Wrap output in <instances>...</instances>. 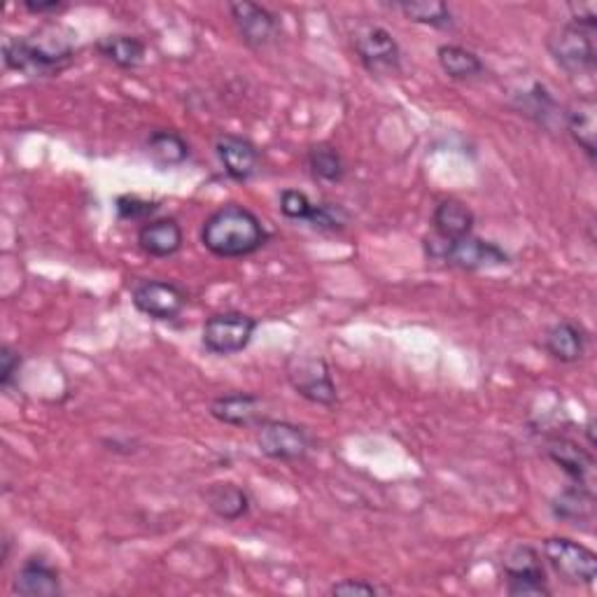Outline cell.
<instances>
[{
	"label": "cell",
	"instance_id": "12",
	"mask_svg": "<svg viewBox=\"0 0 597 597\" xmlns=\"http://www.w3.org/2000/svg\"><path fill=\"white\" fill-rule=\"evenodd\" d=\"M233 26H237L241 41L252 49H264L271 43L278 41L280 22L278 16L264 5L250 3V0H239V3L227 5Z\"/></svg>",
	"mask_w": 597,
	"mask_h": 597
},
{
	"label": "cell",
	"instance_id": "18",
	"mask_svg": "<svg viewBox=\"0 0 597 597\" xmlns=\"http://www.w3.org/2000/svg\"><path fill=\"white\" fill-rule=\"evenodd\" d=\"M597 105L593 96H578L576 101H572L565 107V126L572 136V140L578 145V150H582L590 161H595L597 154Z\"/></svg>",
	"mask_w": 597,
	"mask_h": 597
},
{
	"label": "cell",
	"instance_id": "30",
	"mask_svg": "<svg viewBox=\"0 0 597 597\" xmlns=\"http://www.w3.org/2000/svg\"><path fill=\"white\" fill-rule=\"evenodd\" d=\"M315 204L299 190H285L280 194V213L292 222H309Z\"/></svg>",
	"mask_w": 597,
	"mask_h": 597
},
{
	"label": "cell",
	"instance_id": "14",
	"mask_svg": "<svg viewBox=\"0 0 597 597\" xmlns=\"http://www.w3.org/2000/svg\"><path fill=\"white\" fill-rule=\"evenodd\" d=\"M210 415L229 427H260L264 418L262 397L252 392H231L213 400Z\"/></svg>",
	"mask_w": 597,
	"mask_h": 597
},
{
	"label": "cell",
	"instance_id": "1",
	"mask_svg": "<svg viewBox=\"0 0 597 597\" xmlns=\"http://www.w3.org/2000/svg\"><path fill=\"white\" fill-rule=\"evenodd\" d=\"M3 61L26 78H54L76 61V33L61 24H47L24 38H5Z\"/></svg>",
	"mask_w": 597,
	"mask_h": 597
},
{
	"label": "cell",
	"instance_id": "19",
	"mask_svg": "<svg viewBox=\"0 0 597 597\" xmlns=\"http://www.w3.org/2000/svg\"><path fill=\"white\" fill-rule=\"evenodd\" d=\"M551 512L558 520L567 523V526L590 528L595 518V495L590 485L572 483L565 491H560V495L551 504Z\"/></svg>",
	"mask_w": 597,
	"mask_h": 597
},
{
	"label": "cell",
	"instance_id": "20",
	"mask_svg": "<svg viewBox=\"0 0 597 597\" xmlns=\"http://www.w3.org/2000/svg\"><path fill=\"white\" fill-rule=\"evenodd\" d=\"M586 332L582 330V324H576L572 320L555 322L553 328L547 330L544 334V351L560 361V365H574V361L582 359L586 355Z\"/></svg>",
	"mask_w": 597,
	"mask_h": 597
},
{
	"label": "cell",
	"instance_id": "8",
	"mask_svg": "<svg viewBox=\"0 0 597 597\" xmlns=\"http://www.w3.org/2000/svg\"><path fill=\"white\" fill-rule=\"evenodd\" d=\"M506 593L514 597H541L551 595L549 578L541 555L530 544H516L504 555Z\"/></svg>",
	"mask_w": 597,
	"mask_h": 597
},
{
	"label": "cell",
	"instance_id": "5",
	"mask_svg": "<svg viewBox=\"0 0 597 597\" xmlns=\"http://www.w3.org/2000/svg\"><path fill=\"white\" fill-rule=\"evenodd\" d=\"M549 567L570 586H593L597 578V555L582 541L549 537L541 544Z\"/></svg>",
	"mask_w": 597,
	"mask_h": 597
},
{
	"label": "cell",
	"instance_id": "32",
	"mask_svg": "<svg viewBox=\"0 0 597 597\" xmlns=\"http://www.w3.org/2000/svg\"><path fill=\"white\" fill-rule=\"evenodd\" d=\"M22 371V355L10 346L0 348V386L10 390Z\"/></svg>",
	"mask_w": 597,
	"mask_h": 597
},
{
	"label": "cell",
	"instance_id": "26",
	"mask_svg": "<svg viewBox=\"0 0 597 597\" xmlns=\"http://www.w3.org/2000/svg\"><path fill=\"white\" fill-rule=\"evenodd\" d=\"M306 161H309V169L320 183L338 185L343 183V177H346V164H343V157L330 142L311 145L309 154H306Z\"/></svg>",
	"mask_w": 597,
	"mask_h": 597
},
{
	"label": "cell",
	"instance_id": "28",
	"mask_svg": "<svg viewBox=\"0 0 597 597\" xmlns=\"http://www.w3.org/2000/svg\"><path fill=\"white\" fill-rule=\"evenodd\" d=\"M523 115L532 117L537 124L551 126V117L558 115L560 105L555 103V99L549 94V89L544 84L535 82L528 94H523V103H520Z\"/></svg>",
	"mask_w": 597,
	"mask_h": 597
},
{
	"label": "cell",
	"instance_id": "3",
	"mask_svg": "<svg viewBox=\"0 0 597 597\" xmlns=\"http://www.w3.org/2000/svg\"><path fill=\"white\" fill-rule=\"evenodd\" d=\"M425 255L429 260L446 262L464 271H483L512 264V255L495 241H485L479 237H464L460 241H441L437 237L425 239Z\"/></svg>",
	"mask_w": 597,
	"mask_h": 597
},
{
	"label": "cell",
	"instance_id": "7",
	"mask_svg": "<svg viewBox=\"0 0 597 597\" xmlns=\"http://www.w3.org/2000/svg\"><path fill=\"white\" fill-rule=\"evenodd\" d=\"M353 47L359 64L371 76H400L402 72V49L394 35L383 26L365 24L353 33Z\"/></svg>",
	"mask_w": 597,
	"mask_h": 597
},
{
	"label": "cell",
	"instance_id": "15",
	"mask_svg": "<svg viewBox=\"0 0 597 597\" xmlns=\"http://www.w3.org/2000/svg\"><path fill=\"white\" fill-rule=\"evenodd\" d=\"M183 243H185L183 227L177 225L175 217H159V220L145 222L138 229V248L145 255L154 260H167L177 255V252L183 250Z\"/></svg>",
	"mask_w": 597,
	"mask_h": 597
},
{
	"label": "cell",
	"instance_id": "11",
	"mask_svg": "<svg viewBox=\"0 0 597 597\" xmlns=\"http://www.w3.org/2000/svg\"><path fill=\"white\" fill-rule=\"evenodd\" d=\"M131 301L136 311L145 318L157 320V322H171L180 313L185 311L187 306V292L180 285L171 280H142L134 287Z\"/></svg>",
	"mask_w": 597,
	"mask_h": 597
},
{
	"label": "cell",
	"instance_id": "35",
	"mask_svg": "<svg viewBox=\"0 0 597 597\" xmlns=\"http://www.w3.org/2000/svg\"><path fill=\"white\" fill-rule=\"evenodd\" d=\"M22 8L35 16H47V14H59L66 10V3H61V0H24Z\"/></svg>",
	"mask_w": 597,
	"mask_h": 597
},
{
	"label": "cell",
	"instance_id": "16",
	"mask_svg": "<svg viewBox=\"0 0 597 597\" xmlns=\"http://www.w3.org/2000/svg\"><path fill=\"white\" fill-rule=\"evenodd\" d=\"M14 593L22 597H57L64 593L59 570L43 555L24 560L14 576Z\"/></svg>",
	"mask_w": 597,
	"mask_h": 597
},
{
	"label": "cell",
	"instance_id": "10",
	"mask_svg": "<svg viewBox=\"0 0 597 597\" xmlns=\"http://www.w3.org/2000/svg\"><path fill=\"white\" fill-rule=\"evenodd\" d=\"M260 454L276 462H299L311 450V439L303 427L287 421H264L257 427Z\"/></svg>",
	"mask_w": 597,
	"mask_h": 597
},
{
	"label": "cell",
	"instance_id": "4",
	"mask_svg": "<svg viewBox=\"0 0 597 597\" xmlns=\"http://www.w3.org/2000/svg\"><path fill=\"white\" fill-rule=\"evenodd\" d=\"M595 31L578 26L574 22L560 24L551 31L547 47L553 61L563 68L567 76H593L595 72Z\"/></svg>",
	"mask_w": 597,
	"mask_h": 597
},
{
	"label": "cell",
	"instance_id": "17",
	"mask_svg": "<svg viewBox=\"0 0 597 597\" xmlns=\"http://www.w3.org/2000/svg\"><path fill=\"white\" fill-rule=\"evenodd\" d=\"M474 225H477V217L472 208L458 202V198H444V202H439L432 213L434 237L448 243L472 237Z\"/></svg>",
	"mask_w": 597,
	"mask_h": 597
},
{
	"label": "cell",
	"instance_id": "2",
	"mask_svg": "<svg viewBox=\"0 0 597 597\" xmlns=\"http://www.w3.org/2000/svg\"><path fill=\"white\" fill-rule=\"evenodd\" d=\"M268 241V231L260 217L241 204H227L206 217L202 243L215 257L241 260L260 252Z\"/></svg>",
	"mask_w": 597,
	"mask_h": 597
},
{
	"label": "cell",
	"instance_id": "27",
	"mask_svg": "<svg viewBox=\"0 0 597 597\" xmlns=\"http://www.w3.org/2000/svg\"><path fill=\"white\" fill-rule=\"evenodd\" d=\"M394 10H400L406 20L415 24H425L432 28H450L454 26V12L439 0H406V3H394Z\"/></svg>",
	"mask_w": 597,
	"mask_h": 597
},
{
	"label": "cell",
	"instance_id": "34",
	"mask_svg": "<svg viewBox=\"0 0 597 597\" xmlns=\"http://www.w3.org/2000/svg\"><path fill=\"white\" fill-rule=\"evenodd\" d=\"M334 595H378V588L374 584L359 582V578H346L332 586Z\"/></svg>",
	"mask_w": 597,
	"mask_h": 597
},
{
	"label": "cell",
	"instance_id": "31",
	"mask_svg": "<svg viewBox=\"0 0 597 597\" xmlns=\"http://www.w3.org/2000/svg\"><path fill=\"white\" fill-rule=\"evenodd\" d=\"M346 222H348L346 210L334 204H315V210L309 220V225L318 231H338L346 227Z\"/></svg>",
	"mask_w": 597,
	"mask_h": 597
},
{
	"label": "cell",
	"instance_id": "25",
	"mask_svg": "<svg viewBox=\"0 0 597 597\" xmlns=\"http://www.w3.org/2000/svg\"><path fill=\"white\" fill-rule=\"evenodd\" d=\"M148 152L161 169H173L190 159V145L177 131L159 129L148 138Z\"/></svg>",
	"mask_w": 597,
	"mask_h": 597
},
{
	"label": "cell",
	"instance_id": "21",
	"mask_svg": "<svg viewBox=\"0 0 597 597\" xmlns=\"http://www.w3.org/2000/svg\"><path fill=\"white\" fill-rule=\"evenodd\" d=\"M547 454L572 479V483L588 485L590 474H593V467H595V460H593V456L588 454V450H584L582 446H578L572 439L560 437V439L549 441Z\"/></svg>",
	"mask_w": 597,
	"mask_h": 597
},
{
	"label": "cell",
	"instance_id": "33",
	"mask_svg": "<svg viewBox=\"0 0 597 597\" xmlns=\"http://www.w3.org/2000/svg\"><path fill=\"white\" fill-rule=\"evenodd\" d=\"M570 12H572L574 24L593 28V31L597 28V8L595 3H590V0H586V3H570Z\"/></svg>",
	"mask_w": 597,
	"mask_h": 597
},
{
	"label": "cell",
	"instance_id": "6",
	"mask_svg": "<svg viewBox=\"0 0 597 597\" xmlns=\"http://www.w3.org/2000/svg\"><path fill=\"white\" fill-rule=\"evenodd\" d=\"M257 332V318L243 311L215 313L204 322L202 343L210 355L231 357L243 353Z\"/></svg>",
	"mask_w": 597,
	"mask_h": 597
},
{
	"label": "cell",
	"instance_id": "9",
	"mask_svg": "<svg viewBox=\"0 0 597 597\" xmlns=\"http://www.w3.org/2000/svg\"><path fill=\"white\" fill-rule=\"evenodd\" d=\"M287 378L306 402L318 406H334L338 402L332 369L322 357H295L287 367Z\"/></svg>",
	"mask_w": 597,
	"mask_h": 597
},
{
	"label": "cell",
	"instance_id": "22",
	"mask_svg": "<svg viewBox=\"0 0 597 597\" xmlns=\"http://www.w3.org/2000/svg\"><path fill=\"white\" fill-rule=\"evenodd\" d=\"M208 509L225 523H237L250 512V495L237 483H213L206 491Z\"/></svg>",
	"mask_w": 597,
	"mask_h": 597
},
{
	"label": "cell",
	"instance_id": "29",
	"mask_svg": "<svg viewBox=\"0 0 597 597\" xmlns=\"http://www.w3.org/2000/svg\"><path fill=\"white\" fill-rule=\"evenodd\" d=\"M117 215L119 220H126V222H150V217L159 210V204L154 202H145V198L136 196V194H124L117 198Z\"/></svg>",
	"mask_w": 597,
	"mask_h": 597
},
{
	"label": "cell",
	"instance_id": "24",
	"mask_svg": "<svg viewBox=\"0 0 597 597\" xmlns=\"http://www.w3.org/2000/svg\"><path fill=\"white\" fill-rule=\"evenodd\" d=\"M437 61L450 80H474L485 72V66L477 51L454 43L439 45Z\"/></svg>",
	"mask_w": 597,
	"mask_h": 597
},
{
	"label": "cell",
	"instance_id": "23",
	"mask_svg": "<svg viewBox=\"0 0 597 597\" xmlns=\"http://www.w3.org/2000/svg\"><path fill=\"white\" fill-rule=\"evenodd\" d=\"M96 51L105 61L115 64L122 70H136L142 66L145 54H148V45H145L136 35H103L96 41Z\"/></svg>",
	"mask_w": 597,
	"mask_h": 597
},
{
	"label": "cell",
	"instance_id": "13",
	"mask_svg": "<svg viewBox=\"0 0 597 597\" xmlns=\"http://www.w3.org/2000/svg\"><path fill=\"white\" fill-rule=\"evenodd\" d=\"M215 154L220 159L225 173L237 183H248L260 171L257 145L245 136L222 134L215 140Z\"/></svg>",
	"mask_w": 597,
	"mask_h": 597
}]
</instances>
